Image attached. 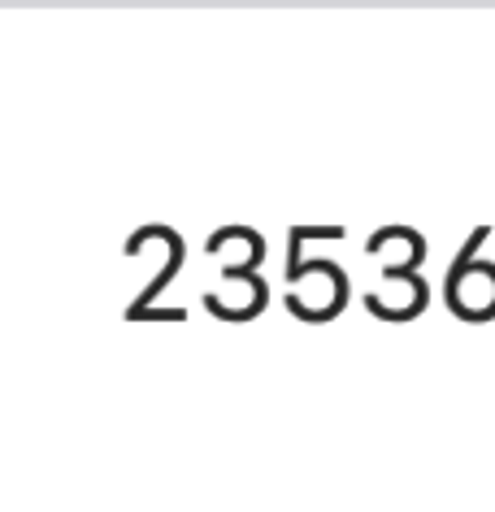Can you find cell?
Returning <instances> with one entry per match:
<instances>
[{
	"instance_id": "obj_2",
	"label": "cell",
	"mask_w": 495,
	"mask_h": 512,
	"mask_svg": "<svg viewBox=\"0 0 495 512\" xmlns=\"http://www.w3.org/2000/svg\"><path fill=\"white\" fill-rule=\"evenodd\" d=\"M387 278H391L387 300L365 296V309H370L374 317H383V322H409V317L422 313L426 283H417V274H387Z\"/></svg>"
},
{
	"instance_id": "obj_1",
	"label": "cell",
	"mask_w": 495,
	"mask_h": 512,
	"mask_svg": "<svg viewBox=\"0 0 495 512\" xmlns=\"http://www.w3.org/2000/svg\"><path fill=\"white\" fill-rule=\"evenodd\" d=\"M482 235H487V230H478L474 243H465V256L448 274V304L461 317H469V322L495 317V265H474V270H469V256H474Z\"/></svg>"
}]
</instances>
